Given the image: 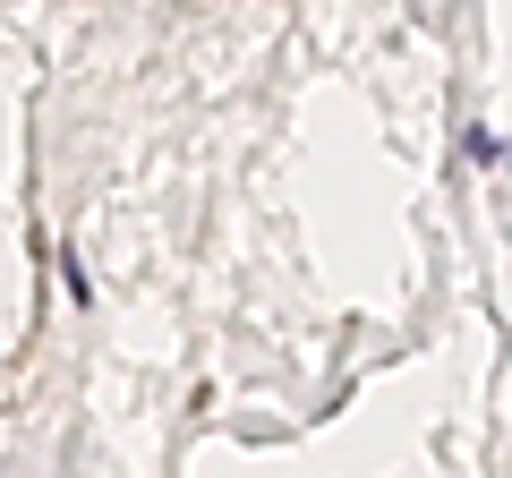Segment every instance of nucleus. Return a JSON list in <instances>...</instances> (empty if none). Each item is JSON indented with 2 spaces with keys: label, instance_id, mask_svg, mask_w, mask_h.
<instances>
[]
</instances>
